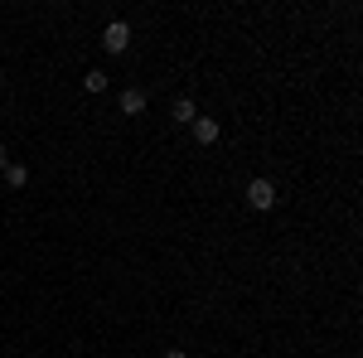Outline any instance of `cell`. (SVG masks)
<instances>
[{
	"label": "cell",
	"mask_w": 363,
	"mask_h": 358,
	"mask_svg": "<svg viewBox=\"0 0 363 358\" xmlns=\"http://www.w3.org/2000/svg\"><path fill=\"white\" fill-rule=\"evenodd\" d=\"M83 87H87V92H102V87H107V73H102V68L83 73Z\"/></svg>",
	"instance_id": "obj_7"
},
{
	"label": "cell",
	"mask_w": 363,
	"mask_h": 358,
	"mask_svg": "<svg viewBox=\"0 0 363 358\" xmlns=\"http://www.w3.org/2000/svg\"><path fill=\"white\" fill-rule=\"evenodd\" d=\"M247 203L257 208V213H267V208L277 203V184H272V179H252L247 184Z\"/></svg>",
	"instance_id": "obj_1"
},
{
	"label": "cell",
	"mask_w": 363,
	"mask_h": 358,
	"mask_svg": "<svg viewBox=\"0 0 363 358\" xmlns=\"http://www.w3.org/2000/svg\"><path fill=\"white\" fill-rule=\"evenodd\" d=\"M189 126H194V140H199V145H213V140H218V121H213V116H194Z\"/></svg>",
	"instance_id": "obj_3"
},
{
	"label": "cell",
	"mask_w": 363,
	"mask_h": 358,
	"mask_svg": "<svg viewBox=\"0 0 363 358\" xmlns=\"http://www.w3.org/2000/svg\"><path fill=\"white\" fill-rule=\"evenodd\" d=\"M121 111H126V116H140V111H145V92H140V87H126V92H121Z\"/></svg>",
	"instance_id": "obj_4"
},
{
	"label": "cell",
	"mask_w": 363,
	"mask_h": 358,
	"mask_svg": "<svg viewBox=\"0 0 363 358\" xmlns=\"http://www.w3.org/2000/svg\"><path fill=\"white\" fill-rule=\"evenodd\" d=\"M199 111H194V102H189V97H179V102H174V121H179V126H184V121H194Z\"/></svg>",
	"instance_id": "obj_6"
},
{
	"label": "cell",
	"mask_w": 363,
	"mask_h": 358,
	"mask_svg": "<svg viewBox=\"0 0 363 358\" xmlns=\"http://www.w3.org/2000/svg\"><path fill=\"white\" fill-rule=\"evenodd\" d=\"M25 179H29V169H25V165H15V160L5 165V184H10V189H25Z\"/></svg>",
	"instance_id": "obj_5"
},
{
	"label": "cell",
	"mask_w": 363,
	"mask_h": 358,
	"mask_svg": "<svg viewBox=\"0 0 363 358\" xmlns=\"http://www.w3.org/2000/svg\"><path fill=\"white\" fill-rule=\"evenodd\" d=\"M102 44H107V54H126V49H131V25L112 20V25L102 29Z\"/></svg>",
	"instance_id": "obj_2"
},
{
	"label": "cell",
	"mask_w": 363,
	"mask_h": 358,
	"mask_svg": "<svg viewBox=\"0 0 363 358\" xmlns=\"http://www.w3.org/2000/svg\"><path fill=\"white\" fill-rule=\"evenodd\" d=\"M165 358H189V354H184V349H169V354Z\"/></svg>",
	"instance_id": "obj_9"
},
{
	"label": "cell",
	"mask_w": 363,
	"mask_h": 358,
	"mask_svg": "<svg viewBox=\"0 0 363 358\" xmlns=\"http://www.w3.org/2000/svg\"><path fill=\"white\" fill-rule=\"evenodd\" d=\"M10 165V150H5V140H0V169Z\"/></svg>",
	"instance_id": "obj_8"
}]
</instances>
